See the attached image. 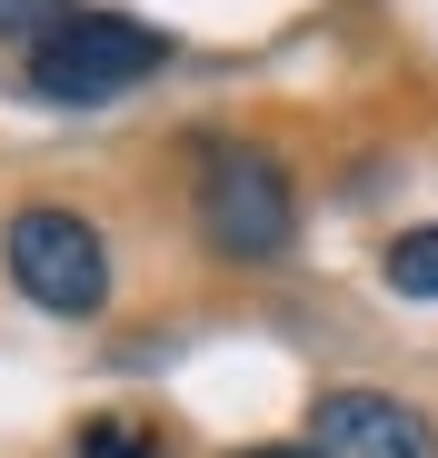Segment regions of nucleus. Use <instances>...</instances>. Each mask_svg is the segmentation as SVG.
Instances as JSON below:
<instances>
[{
  "instance_id": "nucleus-1",
  "label": "nucleus",
  "mask_w": 438,
  "mask_h": 458,
  "mask_svg": "<svg viewBox=\"0 0 438 458\" xmlns=\"http://www.w3.org/2000/svg\"><path fill=\"white\" fill-rule=\"evenodd\" d=\"M190 209H199V240L219 259H240V269H259V259H279L299 240V190H289V170L269 149H249V140H199Z\"/></svg>"
},
{
  "instance_id": "nucleus-2",
  "label": "nucleus",
  "mask_w": 438,
  "mask_h": 458,
  "mask_svg": "<svg viewBox=\"0 0 438 458\" xmlns=\"http://www.w3.org/2000/svg\"><path fill=\"white\" fill-rule=\"evenodd\" d=\"M0 269H11V289L30 310H50V319H100V299H110L100 219L60 209V199H30V209L0 219Z\"/></svg>"
},
{
  "instance_id": "nucleus-3",
  "label": "nucleus",
  "mask_w": 438,
  "mask_h": 458,
  "mask_svg": "<svg viewBox=\"0 0 438 458\" xmlns=\"http://www.w3.org/2000/svg\"><path fill=\"white\" fill-rule=\"evenodd\" d=\"M160 60H170V40H160L150 21H130V11H70V21L30 50V90L60 100V110H90V100L139 90Z\"/></svg>"
},
{
  "instance_id": "nucleus-4",
  "label": "nucleus",
  "mask_w": 438,
  "mask_h": 458,
  "mask_svg": "<svg viewBox=\"0 0 438 458\" xmlns=\"http://www.w3.org/2000/svg\"><path fill=\"white\" fill-rule=\"evenodd\" d=\"M309 448L319 458H438V428L389 389H319L309 399Z\"/></svg>"
},
{
  "instance_id": "nucleus-5",
  "label": "nucleus",
  "mask_w": 438,
  "mask_h": 458,
  "mask_svg": "<svg viewBox=\"0 0 438 458\" xmlns=\"http://www.w3.org/2000/svg\"><path fill=\"white\" fill-rule=\"evenodd\" d=\"M379 269H389V289H399V299H438V219H428V229H399Z\"/></svg>"
},
{
  "instance_id": "nucleus-6",
  "label": "nucleus",
  "mask_w": 438,
  "mask_h": 458,
  "mask_svg": "<svg viewBox=\"0 0 438 458\" xmlns=\"http://www.w3.org/2000/svg\"><path fill=\"white\" fill-rule=\"evenodd\" d=\"M70 11H80V0H0V40H21V50H40Z\"/></svg>"
},
{
  "instance_id": "nucleus-7",
  "label": "nucleus",
  "mask_w": 438,
  "mask_h": 458,
  "mask_svg": "<svg viewBox=\"0 0 438 458\" xmlns=\"http://www.w3.org/2000/svg\"><path fill=\"white\" fill-rule=\"evenodd\" d=\"M80 458H160V438L130 428V419H90L80 428Z\"/></svg>"
},
{
  "instance_id": "nucleus-8",
  "label": "nucleus",
  "mask_w": 438,
  "mask_h": 458,
  "mask_svg": "<svg viewBox=\"0 0 438 458\" xmlns=\"http://www.w3.org/2000/svg\"><path fill=\"white\" fill-rule=\"evenodd\" d=\"M230 458H319L309 438H259V448H230Z\"/></svg>"
}]
</instances>
